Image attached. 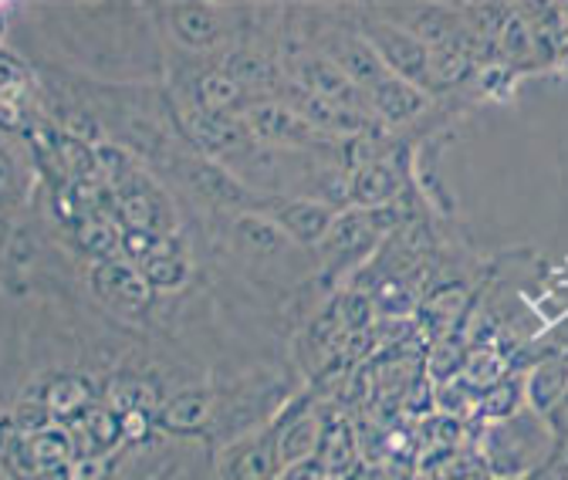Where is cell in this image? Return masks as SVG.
<instances>
[{"instance_id": "cell-16", "label": "cell", "mask_w": 568, "mask_h": 480, "mask_svg": "<svg viewBox=\"0 0 568 480\" xmlns=\"http://www.w3.org/2000/svg\"><path fill=\"white\" fill-rule=\"evenodd\" d=\"M183 170H186V183L206 203H213V207H247V190L221 163H213V160H190Z\"/></svg>"}, {"instance_id": "cell-20", "label": "cell", "mask_w": 568, "mask_h": 480, "mask_svg": "<svg viewBox=\"0 0 568 480\" xmlns=\"http://www.w3.org/2000/svg\"><path fill=\"white\" fill-rule=\"evenodd\" d=\"M234 241L241 244V251H247L254 257H274L277 251L292 244L288 234L257 211H247L234 221Z\"/></svg>"}, {"instance_id": "cell-25", "label": "cell", "mask_w": 568, "mask_h": 480, "mask_svg": "<svg viewBox=\"0 0 568 480\" xmlns=\"http://www.w3.org/2000/svg\"><path fill=\"white\" fill-rule=\"evenodd\" d=\"M0 467L8 470L11 480H38L31 450H28V437L14 427V420L0 423Z\"/></svg>"}, {"instance_id": "cell-37", "label": "cell", "mask_w": 568, "mask_h": 480, "mask_svg": "<svg viewBox=\"0 0 568 480\" xmlns=\"http://www.w3.org/2000/svg\"><path fill=\"white\" fill-rule=\"evenodd\" d=\"M14 196H18V166L8 156V150L0 146V207H8Z\"/></svg>"}, {"instance_id": "cell-23", "label": "cell", "mask_w": 568, "mask_h": 480, "mask_svg": "<svg viewBox=\"0 0 568 480\" xmlns=\"http://www.w3.org/2000/svg\"><path fill=\"white\" fill-rule=\"evenodd\" d=\"M44 406H48V413L58 417V420H82L89 413V406H92V389L79 376H61L48 389Z\"/></svg>"}, {"instance_id": "cell-36", "label": "cell", "mask_w": 568, "mask_h": 480, "mask_svg": "<svg viewBox=\"0 0 568 480\" xmlns=\"http://www.w3.org/2000/svg\"><path fill=\"white\" fill-rule=\"evenodd\" d=\"M24 85V68L11 54L0 51V95H21Z\"/></svg>"}, {"instance_id": "cell-34", "label": "cell", "mask_w": 568, "mask_h": 480, "mask_svg": "<svg viewBox=\"0 0 568 480\" xmlns=\"http://www.w3.org/2000/svg\"><path fill=\"white\" fill-rule=\"evenodd\" d=\"M82 427H85L95 450H109L122 437V420L112 413V409H89V413L82 417Z\"/></svg>"}, {"instance_id": "cell-5", "label": "cell", "mask_w": 568, "mask_h": 480, "mask_svg": "<svg viewBox=\"0 0 568 480\" xmlns=\"http://www.w3.org/2000/svg\"><path fill=\"white\" fill-rule=\"evenodd\" d=\"M288 79L298 89H305V92H312L318 99H328V102L355 109V112H369V95L359 85H355L332 58H325L322 51L298 54L292 61V75Z\"/></svg>"}, {"instance_id": "cell-29", "label": "cell", "mask_w": 568, "mask_h": 480, "mask_svg": "<svg viewBox=\"0 0 568 480\" xmlns=\"http://www.w3.org/2000/svg\"><path fill=\"white\" fill-rule=\"evenodd\" d=\"M335 318V325L342 328V335H363L373 325L376 315V302L363 292H348L338 298L335 312H328Z\"/></svg>"}, {"instance_id": "cell-2", "label": "cell", "mask_w": 568, "mask_h": 480, "mask_svg": "<svg viewBox=\"0 0 568 480\" xmlns=\"http://www.w3.org/2000/svg\"><path fill=\"white\" fill-rule=\"evenodd\" d=\"M363 38L376 48L389 75L423 89L430 82V48L396 21H363Z\"/></svg>"}, {"instance_id": "cell-26", "label": "cell", "mask_w": 568, "mask_h": 480, "mask_svg": "<svg viewBox=\"0 0 568 480\" xmlns=\"http://www.w3.org/2000/svg\"><path fill=\"white\" fill-rule=\"evenodd\" d=\"M28 450H31V460H34V470L38 473H51V470H68V460H71V440L64 430H41V433H31L28 437Z\"/></svg>"}, {"instance_id": "cell-32", "label": "cell", "mask_w": 568, "mask_h": 480, "mask_svg": "<svg viewBox=\"0 0 568 480\" xmlns=\"http://www.w3.org/2000/svg\"><path fill=\"white\" fill-rule=\"evenodd\" d=\"M109 406L115 409V417H125V413H150V409L156 406V389L146 386V382H135V379L115 382L112 392H109Z\"/></svg>"}, {"instance_id": "cell-21", "label": "cell", "mask_w": 568, "mask_h": 480, "mask_svg": "<svg viewBox=\"0 0 568 480\" xmlns=\"http://www.w3.org/2000/svg\"><path fill=\"white\" fill-rule=\"evenodd\" d=\"M196 99H200V109L203 112H213V115H241L254 99H247V92L227 79L224 72L217 75H203L196 82Z\"/></svg>"}, {"instance_id": "cell-14", "label": "cell", "mask_w": 568, "mask_h": 480, "mask_svg": "<svg viewBox=\"0 0 568 480\" xmlns=\"http://www.w3.org/2000/svg\"><path fill=\"white\" fill-rule=\"evenodd\" d=\"M92 285L102 298L122 308H142L153 298V285L142 278V270L122 261H99L92 267Z\"/></svg>"}, {"instance_id": "cell-18", "label": "cell", "mask_w": 568, "mask_h": 480, "mask_svg": "<svg viewBox=\"0 0 568 480\" xmlns=\"http://www.w3.org/2000/svg\"><path fill=\"white\" fill-rule=\"evenodd\" d=\"M423 105H426L423 89L413 85V82H403V79H396V75H389L383 85H376V89L369 92V109H373L383 122H389V125H403V122L416 119V115L423 112Z\"/></svg>"}, {"instance_id": "cell-11", "label": "cell", "mask_w": 568, "mask_h": 480, "mask_svg": "<svg viewBox=\"0 0 568 480\" xmlns=\"http://www.w3.org/2000/svg\"><path fill=\"white\" fill-rule=\"evenodd\" d=\"M277 473H281V467H277L271 430L234 440L221 457L224 480H277Z\"/></svg>"}, {"instance_id": "cell-27", "label": "cell", "mask_w": 568, "mask_h": 480, "mask_svg": "<svg viewBox=\"0 0 568 480\" xmlns=\"http://www.w3.org/2000/svg\"><path fill=\"white\" fill-rule=\"evenodd\" d=\"M75 241H79L89 254H95V257H102V261H109V254H112L115 247H122V237H119L115 224H112L109 217H102V214H85V217H79V221H75Z\"/></svg>"}, {"instance_id": "cell-41", "label": "cell", "mask_w": 568, "mask_h": 480, "mask_svg": "<svg viewBox=\"0 0 568 480\" xmlns=\"http://www.w3.org/2000/svg\"><path fill=\"white\" fill-rule=\"evenodd\" d=\"M325 473L318 470L315 460H305V463H295V467H284L277 473V480H322Z\"/></svg>"}, {"instance_id": "cell-42", "label": "cell", "mask_w": 568, "mask_h": 480, "mask_svg": "<svg viewBox=\"0 0 568 480\" xmlns=\"http://www.w3.org/2000/svg\"><path fill=\"white\" fill-rule=\"evenodd\" d=\"M511 480H558V470H555V463H548V467H541V470H535V473L511 477Z\"/></svg>"}, {"instance_id": "cell-4", "label": "cell", "mask_w": 568, "mask_h": 480, "mask_svg": "<svg viewBox=\"0 0 568 480\" xmlns=\"http://www.w3.org/2000/svg\"><path fill=\"white\" fill-rule=\"evenodd\" d=\"M247 132L254 135L257 143H271V146H315L322 143V132L312 129L295 109H288L277 99H254L244 112H241Z\"/></svg>"}, {"instance_id": "cell-39", "label": "cell", "mask_w": 568, "mask_h": 480, "mask_svg": "<svg viewBox=\"0 0 568 480\" xmlns=\"http://www.w3.org/2000/svg\"><path fill=\"white\" fill-rule=\"evenodd\" d=\"M548 423H551V430H555L558 447H568V396L548 413Z\"/></svg>"}, {"instance_id": "cell-35", "label": "cell", "mask_w": 568, "mask_h": 480, "mask_svg": "<svg viewBox=\"0 0 568 480\" xmlns=\"http://www.w3.org/2000/svg\"><path fill=\"white\" fill-rule=\"evenodd\" d=\"M109 477V460L99 453H85L68 467V480H105Z\"/></svg>"}, {"instance_id": "cell-10", "label": "cell", "mask_w": 568, "mask_h": 480, "mask_svg": "<svg viewBox=\"0 0 568 480\" xmlns=\"http://www.w3.org/2000/svg\"><path fill=\"white\" fill-rule=\"evenodd\" d=\"M186 132L193 135V143L203 153H234V156H247L254 135L247 132L241 115H213L203 109L186 112Z\"/></svg>"}, {"instance_id": "cell-9", "label": "cell", "mask_w": 568, "mask_h": 480, "mask_svg": "<svg viewBox=\"0 0 568 480\" xmlns=\"http://www.w3.org/2000/svg\"><path fill=\"white\" fill-rule=\"evenodd\" d=\"M322 54L332 58V61L342 68V72H345L355 85H359L366 95H369L376 85H383V82L389 79V68L383 64V58L376 54V48H373L363 34H348V31L328 34Z\"/></svg>"}, {"instance_id": "cell-31", "label": "cell", "mask_w": 568, "mask_h": 480, "mask_svg": "<svg viewBox=\"0 0 568 480\" xmlns=\"http://www.w3.org/2000/svg\"><path fill=\"white\" fill-rule=\"evenodd\" d=\"M477 413L484 420H508L515 413H521V386L515 379H505V382H497L494 389H487L477 402Z\"/></svg>"}, {"instance_id": "cell-40", "label": "cell", "mask_w": 568, "mask_h": 480, "mask_svg": "<svg viewBox=\"0 0 568 480\" xmlns=\"http://www.w3.org/2000/svg\"><path fill=\"white\" fill-rule=\"evenodd\" d=\"M119 420H122V437L125 440H139V437H146V430H150V413H125Z\"/></svg>"}, {"instance_id": "cell-19", "label": "cell", "mask_w": 568, "mask_h": 480, "mask_svg": "<svg viewBox=\"0 0 568 480\" xmlns=\"http://www.w3.org/2000/svg\"><path fill=\"white\" fill-rule=\"evenodd\" d=\"M565 396H568V359H548L528 372L525 399H528V409H535V413L548 417Z\"/></svg>"}, {"instance_id": "cell-38", "label": "cell", "mask_w": 568, "mask_h": 480, "mask_svg": "<svg viewBox=\"0 0 568 480\" xmlns=\"http://www.w3.org/2000/svg\"><path fill=\"white\" fill-rule=\"evenodd\" d=\"M0 129H24L21 95H0Z\"/></svg>"}, {"instance_id": "cell-30", "label": "cell", "mask_w": 568, "mask_h": 480, "mask_svg": "<svg viewBox=\"0 0 568 480\" xmlns=\"http://www.w3.org/2000/svg\"><path fill=\"white\" fill-rule=\"evenodd\" d=\"M497 48L508 61H528L538 48V38H535V24L521 14L508 18L505 28L497 31Z\"/></svg>"}, {"instance_id": "cell-6", "label": "cell", "mask_w": 568, "mask_h": 480, "mask_svg": "<svg viewBox=\"0 0 568 480\" xmlns=\"http://www.w3.org/2000/svg\"><path fill=\"white\" fill-rule=\"evenodd\" d=\"M325 420H328V413H322V409L312 406L308 399L295 402L292 409H284V417L271 427L274 453H277V467L281 470L295 467V463H305V460H315Z\"/></svg>"}, {"instance_id": "cell-15", "label": "cell", "mask_w": 568, "mask_h": 480, "mask_svg": "<svg viewBox=\"0 0 568 480\" xmlns=\"http://www.w3.org/2000/svg\"><path fill=\"white\" fill-rule=\"evenodd\" d=\"M224 75L234 79L244 92H261L264 99H281L292 82L271 58L257 51H231L224 58Z\"/></svg>"}, {"instance_id": "cell-22", "label": "cell", "mask_w": 568, "mask_h": 480, "mask_svg": "<svg viewBox=\"0 0 568 480\" xmlns=\"http://www.w3.org/2000/svg\"><path fill=\"white\" fill-rule=\"evenodd\" d=\"M173 31L186 48H210L221 34V21L206 4H180L173 8Z\"/></svg>"}, {"instance_id": "cell-12", "label": "cell", "mask_w": 568, "mask_h": 480, "mask_svg": "<svg viewBox=\"0 0 568 480\" xmlns=\"http://www.w3.org/2000/svg\"><path fill=\"white\" fill-rule=\"evenodd\" d=\"M403 180H399V170L386 160H366L352 170L348 176V203L359 211H386L389 203L396 200Z\"/></svg>"}, {"instance_id": "cell-3", "label": "cell", "mask_w": 568, "mask_h": 480, "mask_svg": "<svg viewBox=\"0 0 568 480\" xmlns=\"http://www.w3.org/2000/svg\"><path fill=\"white\" fill-rule=\"evenodd\" d=\"M257 214L274 221L292 244L302 247H318L335 224L338 211L325 200H308V196H264Z\"/></svg>"}, {"instance_id": "cell-7", "label": "cell", "mask_w": 568, "mask_h": 480, "mask_svg": "<svg viewBox=\"0 0 568 480\" xmlns=\"http://www.w3.org/2000/svg\"><path fill=\"white\" fill-rule=\"evenodd\" d=\"M386 214H389V207L386 211H359V207L338 211V217L328 227L318 251L332 264H345L348 257H359V254L373 251V244L386 234Z\"/></svg>"}, {"instance_id": "cell-13", "label": "cell", "mask_w": 568, "mask_h": 480, "mask_svg": "<svg viewBox=\"0 0 568 480\" xmlns=\"http://www.w3.org/2000/svg\"><path fill=\"white\" fill-rule=\"evenodd\" d=\"M115 214L129 231H146V234H170L173 227V214L170 203L160 196L156 186H150L146 180H139L132 190L115 196Z\"/></svg>"}, {"instance_id": "cell-28", "label": "cell", "mask_w": 568, "mask_h": 480, "mask_svg": "<svg viewBox=\"0 0 568 480\" xmlns=\"http://www.w3.org/2000/svg\"><path fill=\"white\" fill-rule=\"evenodd\" d=\"M505 372H508V366L494 349H477L464 362V382H467L470 392H480V396L487 389H494L497 382H505Z\"/></svg>"}, {"instance_id": "cell-33", "label": "cell", "mask_w": 568, "mask_h": 480, "mask_svg": "<svg viewBox=\"0 0 568 480\" xmlns=\"http://www.w3.org/2000/svg\"><path fill=\"white\" fill-rule=\"evenodd\" d=\"M139 270L153 288H180L186 282V274H190V264H186V254L176 251V254L153 257L146 264H139Z\"/></svg>"}, {"instance_id": "cell-1", "label": "cell", "mask_w": 568, "mask_h": 480, "mask_svg": "<svg viewBox=\"0 0 568 480\" xmlns=\"http://www.w3.org/2000/svg\"><path fill=\"white\" fill-rule=\"evenodd\" d=\"M555 453H558L555 430L548 417L535 413V409H521V413L487 423L480 430V460L494 480L535 473L555 463Z\"/></svg>"}, {"instance_id": "cell-24", "label": "cell", "mask_w": 568, "mask_h": 480, "mask_svg": "<svg viewBox=\"0 0 568 480\" xmlns=\"http://www.w3.org/2000/svg\"><path fill=\"white\" fill-rule=\"evenodd\" d=\"M210 406H213V396L206 389H190V392L176 396L173 402H166L160 423L170 430H196L206 423Z\"/></svg>"}, {"instance_id": "cell-8", "label": "cell", "mask_w": 568, "mask_h": 480, "mask_svg": "<svg viewBox=\"0 0 568 480\" xmlns=\"http://www.w3.org/2000/svg\"><path fill=\"white\" fill-rule=\"evenodd\" d=\"M284 102L288 109H295L312 129H318L322 135H363L369 132L373 119L369 112H355V109H345V105H335L328 99H318L305 89H298L295 82H288V89H284V95L277 99Z\"/></svg>"}, {"instance_id": "cell-17", "label": "cell", "mask_w": 568, "mask_h": 480, "mask_svg": "<svg viewBox=\"0 0 568 480\" xmlns=\"http://www.w3.org/2000/svg\"><path fill=\"white\" fill-rule=\"evenodd\" d=\"M355 460H359V443H355V430L348 420H342L338 413H328L325 430H322V443L315 453V463L325 477H348L355 470Z\"/></svg>"}]
</instances>
